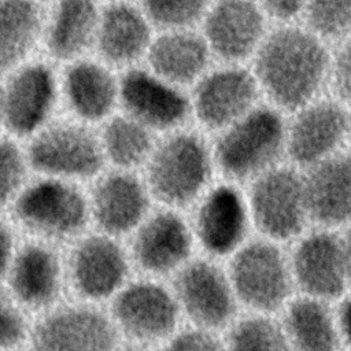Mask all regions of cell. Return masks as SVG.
Instances as JSON below:
<instances>
[{
    "instance_id": "obj_1",
    "label": "cell",
    "mask_w": 351,
    "mask_h": 351,
    "mask_svg": "<svg viewBox=\"0 0 351 351\" xmlns=\"http://www.w3.org/2000/svg\"><path fill=\"white\" fill-rule=\"evenodd\" d=\"M330 69L322 40L310 30L281 27L263 38L256 49L255 80L281 108L310 104Z\"/></svg>"
},
{
    "instance_id": "obj_2",
    "label": "cell",
    "mask_w": 351,
    "mask_h": 351,
    "mask_svg": "<svg viewBox=\"0 0 351 351\" xmlns=\"http://www.w3.org/2000/svg\"><path fill=\"white\" fill-rule=\"evenodd\" d=\"M14 219L29 240L55 247L69 245L85 233L89 206L73 185L58 181H38L14 199Z\"/></svg>"
},
{
    "instance_id": "obj_3",
    "label": "cell",
    "mask_w": 351,
    "mask_h": 351,
    "mask_svg": "<svg viewBox=\"0 0 351 351\" xmlns=\"http://www.w3.org/2000/svg\"><path fill=\"white\" fill-rule=\"evenodd\" d=\"M106 308L123 343L147 348L163 346L182 317L173 289L144 276L132 277Z\"/></svg>"
},
{
    "instance_id": "obj_4",
    "label": "cell",
    "mask_w": 351,
    "mask_h": 351,
    "mask_svg": "<svg viewBox=\"0 0 351 351\" xmlns=\"http://www.w3.org/2000/svg\"><path fill=\"white\" fill-rule=\"evenodd\" d=\"M122 343L106 306L67 296L33 317L25 351H117Z\"/></svg>"
},
{
    "instance_id": "obj_5",
    "label": "cell",
    "mask_w": 351,
    "mask_h": 351,
    "mask_svg": "<svg viewBox=\"0 0 351 351\" xmlns=\"http://www.w3.org/2000/svg\"><path fill=\"white\" fill-rule=\"evenodd\" d=\"M69 298L106 306L133 277L128 248L121 239L84 233L63 252Z\"/></svg>"
},
{
    "instance_id": "obj_6",
    "label": "cell",
    "mask_w": 351,
    "mask_h": 351,
    "mask_svg": "<svg viewBox=\"0 0 351 351\" xmlns=\"http://www.w3.org/2000/svg\"><path fill=\"white\" fill-rule=\"evenodd\" d=\"M239 304L250 313L271 314L285 307L295 288L289 256L269 239L245 241L226 269Z\"/></svg>"
},
{
    "instance_id": "obj_7",
    "label": "cell",
    "mask_w": 351,
    "mask_h": 351,
    "mask_svg": "<svg viewBox=\"0 0 351 351\" xmlns=\"http://www.w3.org/2000/svg\"><path fill=\"white\" fill-rule=\"evenodd\" d=\"M285 140L287 129L276 110L252 108L223 129L215 144V160L230 178H256L271 169L285 148Z\"/></svg>"
},
{
    "instance_id": "obj_8",
    "label": "cell",
    "mask_w": 351,
    "mask_h": 351,
    "mask_svg": "<svg viewBox=\"0 0 351 351\" xmlns=\"http://www.w3.org/2000/svg\"><path fill=\"white\" fill-rule=\"evenodd\" d=\"M211 174V158L204 141L181 132L162 141L148 158L147 189L170 207H184L204 191Z\"/></svg>"
},
{
    "instance_id": "obj_9",
    "label": "cell",
    "mask_w": 351,
    "mask_h": 351,
    "mask_svg": "<svg viewBox=\"0 0 351 351\" xmlns=\"http://www.w3.org/2000/svg\"><path fill=\"white\" fill-rule=\"evenodd\" d=\"M173 292L191 325L221 330L237 318L239 300L228 270L213 258H192L174 276Z\"/></svg>"
},
{
    "instance_id": "obj_10",
    "label": "cell",
    "mask_w": 351,
    "mask_h": 351,
    "mask_svg": "<svg viewBox=\"0 0 351 351\" xmlns=\"http://www.w3.org/2000/svg\"><path fill=\"white\" fill-rule=\"evenodd\" d=\"M1 285L32 318L47 311L69 296L63 252L47 243L21 241Z\"/></svg>"
},
{
    "instance_id": "obj_11",
    "label": "cell",
    "mask_w": 351,
    "mask_h": 351,
    "mask_svg": "<svg viewBox=\"0 0 351 351\" xmlns=\"http://www.w3.org/2000/svg\"><path fill=\"white\" fill-rule=\"evenodd\" d=\"M247 206L263 237L276 243L299 237L308 221L303 177L285 167H271L258 176Z\"/></svg>"
},
{
    "instance_id": "obj_12",
    "label": "cell",
    "mask_w": 351,
    "mask_h": 351,
    "mask_svg": "<svg viewBox=\"0 0 351 351\" xmlns=\"http://www.w3.org/2000/svg\"><path fill=\"white\" fill-rule=\"evenodd\" d=\"M192 228L173 210L148 214L130 234L126 247L133 270L162 280L174 276L192 259Z\"/></svg>"
},
{
    "instance_id": "obj_13",
    "label": "cell",
    "mask_w": 351,
    "mask_h": 351,
    "mask_svg": "<svg viewBox=\"0 0 351 351\" xmlns=\"http://www.w3.org/2000/svg\"><path fill=\"white\" fill-rule=\"evenodd\" d=\"M288 256L300 295L332 302L350 288L341 236L332 229L322 228L302 236Z\"/></svg>"
},
{
    "instance_id": "obj_14",
    "label": "cell",
    "mask_w": 351,
    "mask_h": 351,
    "mask_svg": "<svg viewBox=\"0 0 351 351\" xmlns=\"http://www.w3.org/2000/svg\"><path fill=\"white\" fill-rule=\"evenodd\" d=\"M248 206L230 185L208 191L195 215L192 233L208 258L232 256L245 241L250 223Z\"/></svg>"
},
{
    "instance_id": "obj_15",
    "label": "cell",
    "mask_w": 351,
    "mask_h": 351,
    "mask_svg": "<svg viewBox=\"0 0 351 351\" xmlns=\"http://www.w3.org/2000/svg\"><path fill=\"white\" fill-rule=\"evenodd\" d=\"M203 38L223 60L245 59L265 38L263 11L254 0H218L204 15Z\"/></svg>"
},
{
    "instance_id": "obj_16",
    "label": "cell",
    "mask_w": 351,
    "mask_h": 351,
    "mask_svg": "<svg viewBox=\"0 0 351 351\" xmlns=\"http://www.w3.org/2000/svg\"><path fill=\"white\" fill-rule=\"evenodd\" d=\"M258 82L240 67H225L200 78L193 95V111L208 129H226L254 108Z\"/></svg>"
},
{
    "instance_id": "obj_17",
    "label": "cell",
    "mask_w": 351,
    "mask_h": 351,
    "mask_svg": "<svg viewBox=\"0 0 351 351\" xmlns=\"http://www.w3.org/2000/svg\"><path fill=\"white\" fill-rule=\"evenodd\" d=\"M348 132L350 117L343 106L310 103L299 110L287 130L285 147L293 162L311 167L335 155Z\"/></svg>"
},
{
    "instance_id": "obj_18",
    "label": "cell",
    "mask_w": 351,
    "mask_h": 351,
    "mask_svg": "<svg viewBox=\"0 0 351 351\" xmlns=\"http://www.w3.org/2000/svg\"><path fill=\"white\" fill-rule=\"evenodd\" d=\"M29 160L47 174L84 178L100 169L101 148L86 129L59 125L47 129L32 143Z\"/></svg>"
},
{
    "instance_id": "obj_19",
    "label": "cell",
    "mask_w": 351,
    "mask_h": 351,
    "mask_svg": "<svg viewBox=\"0 0 351 351\" xmlns=\"http://www.w3.org/2000/svg\"><path fill=\"white\" fill-rule=\"evenodd\" d=\"M118 93L129 117L149 130L176 128L189 112V101L178 86L152 71L130 70L123 75Z\"/></svg>"
},
{
    "instance_id": "obj_20",
    "label": "cell",
    "mask_w": 351,
    "mask_h": 351,
    "mask_svg": "<svg viewBox=\"0 0 351 351\" xmlns=\"http://www.w3.org/2000/svg\"><path fill=\"white\" fill-rule=\"evenodd\" d=\"M89 206V219L96 230L117 239L130 236L149 214L148 189L134 176L115 173L95 188Z\"/></svg>"
},
{
    "instance_id": "obj_21",
    "label": "cell",
    "mask_w": 351,
    "mask_h": 351,
    "mask_svg": "<svg viewBox=\"0 0 351 351\" xmlns=\"http://www.w3.org/2000/svg\"><path fill=\"white\" fill-rule=\"evenodd\" d=\"M308 219L325 229L351 223V156L332 155L303 177Z\"/></svg>"
},
{
    "instance_id": "obj_22",
    "label": "cell",
    "mask_w": 351,
    "mask_h": 351,
    "mask_svg": "<svg viewBox=\"0 0 351 351\" xmlns=\"http://www.w3.org/2000/svg\"><path fill=\"white\" fill-rule=\"evenodd\" d=\"M55 99V81L44 64L18 71L3 89V121L16 134H30L49 115Z\"/></svg>"
},
{
    "instance_id": "obj_23",
    "label": "cell",
    "mask_w": 351,
    "mask_h": 351,
    "mask_svg": "<svg viewBox=\"0 0 351 351\" xmlns=\"http://www.w3.org/2000/svg\"><path fill=\"white\" fill-rule=\"evenodd\" d=\"M282 310L281 324L292 351H340L343 347L337 314L330 302L299 295Z\"/></svg>"
},
{
    "instance_id": "obj_24",
    "label": "cell",
    "mask_w": 351,
    "mask_h": 351,
    "mask_svg": "<svg viewBox=\"0 0 351 351\" xmlns=\"http://www.w3.org/2000/svg\"><path fill=\"white\" fill-rule=\"evenodd\" d=\"M208 58L210 49L204 38L188 30H169L148 48L151 71L176 86L200 78Z\"/></svg>"
},
{
    "instance_id": "obj_25",
    "label": "cell",
    "mask_w": 351,
    "mask_h": 351,
    "mask_svg": "<svg viewBox=\"0 0 351 351\" xmlns=\"http://www.w3.org/2000/svg\"><path fill=\"white\" fill-rule=\"evenodd\" d=\"M149 38L148 19L129 4H114L100 15L96 40L100 53L110 63H132L148 51Z\"/></svg>"
},
{
    "instance_id": "obj_26",
    "label": "cell",
    "mask_w": 351,
    "mask_h": 351,
    "mask_svg": "<svg viewBox=\"0 0 351 351\" xmlns=\"http://www.w3.org/2000/svg\"><path fill=\"white\" fill-rule=\"evenodd\" d=\"M100 15L95 0H60L48 32V48L59 59H73L96 38Z\"/></svg>"
},
{
    "instance_id": "obj_27",
    "label": "cell",
    "mask_w": 351,
    "mask_h": 351,
    "mask_svg": "<svg viewBox=\"0 0 351 351\" xmlns=\"http://www.w3.org/2000/svg\"><path fill=\"white\" fill-rule=\"evenodd\" d=\"M64 88L71 108L88 121L104 118L112 110L118 95L112 75L92 62L74 64L67 71Z\"/></svg>"
},
{
    "instance_id": "obj_28",
    "label": "cell",
    "mask_w": 351,
    "mask_h": 351,
    "mask_svg": "<svg viewBox=\"0 0 351 351\" xmlns=\"http://www.w3.org/2000/svg\"><path fill=\"white\" fill-rule=\"evenodd\" d=\"M41 18L32 0H0V69L18 63L33 47Z\"/></svg>"
},
{
    "instance_id": "obj_29",
    "label": "cell",
    "mask_w": 351,
    "mask_h": 351,
    "mask_svg": "<svg viewBox=\"0 0 351 351\" xmlns=\"http://www.w3.org/2000/svg\"><path fill=\"white\" fill-rule=\"evenodd\" d=\"M103 151L123 169L143 163L154 151L149 129L130 117L114 118L103 133Z\"/></svg>"
},
{
    "instance_id": "obj_30",
    "label": "cell",
    "mask_w": 351,
    "mask_h": 351,
    "mask_svg": "<svg viewBox=\"0 0 351 351\" xmlns=\"http://www.w3.org/2000/svg\"><path fill=\"white\" fill-rule=\"evenodd\" d=\"M225 343L228 351H292L281 321L261 313L236 318Z\"/></svg>"
},
{
    "instance_id": "obj_31",
    "label": "cell",
    "mask_w": 351,
    "mask_h": 351,
    "mask_svg": "<svg viewBox=\"0 0 351 351\" xmlns=\"http://www.w3.org/2000/svg\"><path fill=\"white\" fill-rule=\"evenodd\" d=\"M304 12L310 32L321 40L351 34V0H308Z\"/></svg>"
},
{
    "instance_id": "obj_32",
    "label": "cell",
    "mask_w": 351,
    "mask_h": 351,
    "mask_svg": "<svg viewBox=\"0 0 351 351\" xmlns=\"http://www.w3.org/2000/svg\"><path fill=\"white\" fill-rule=\"evenodd\" d=\"M144 15L169 30H186L207 12V0H144Z\"/></svg>"
},
{
    "instance_id": "obj_33",
    "label": "cell",
    "mask_w": 351,
    "mask_h": 351,
    "mask_svg": "<svg viewBox=\"0 0 351 351\" xmlns=\"http://www.w3.org/2000/svg\"><path fill=\"white\" fill-rule=\"evenodd\" d=\"M32 315L0 285V351L25 350Z\"/></svg>"
},
{
    "instance_id": "obj_34",
    "label": "cell",
    "mask_w": 351,
    "mask_h": 351,
    "mask_svg": "<svg viewBox=\"0 0 351 351\" xmlns=\"http://www.w3.org/2000/svg\"><path fill=\"white\" fill-rule=\"evenodd\" d=\"M25 165L19 149L7 140H0V207L19 193Z\"/></svg>"
},
{
    "instance_id": "obj_35",
    "label": "cell",
    "mask_w": 351,
    "mask_h": 351,
    "mask_svg": "<svg viewBox=\"0 0 351 351\" xmlns=\"http://www.w3.org/2000/svg\"><path fill=\"white\" fill-rule=\"evenodd\" d=\"M163 351H228L218 332L193 326L178 329L165 344Z\"/></svg>"
},
{
    "instance_id": "obj_36",
    "label": "cell",
    "mask_w": 351,
    "mask_h": 351,
    "mask_svg": "<svg viewBox=\"0 0 351 351\" xmlns=\"http://www.w3.org/2000/svg\"><path fill=\"white\" fill-rule=\"evenodd\" d=\"M329 71H332V81L337 96L344 104L351 107V41L336 53Z\"/></svg>"
},
{
    "instance_id": "obj_37",
    "label": "cell",
    "mask_w": 351,
    "mask_h": 351,
    "mask_svg": "<svg viewBox=\"0 0 351 351\" xmlns=\"http://www.w3.org/2000/svg\"><path fill=\"white\" fill-rule=\"evenodd\" d=\"M308 0H259L263 14L278 21H289L304 11Z\"/></svg>"
},
{
    "instance_id": "obj_38",
    "label": "cell",
    "mask_w": 351,
    "mask_h": 351,
    "mask_svg": "<svg viewBox=\"0 0 351 351\" xmlns=\"http://www.w3.org/2000/svg\"><path fill=\"white\" fill-rule=\"evenodd\" d=\"M21 241H18L14 228L0 219V285L3 284L11 261Z\"/></svg>"
},
{
    "instance_id": "obj_39",
    "label": "cell",
    "mask_w": 351,
    "mask_h": 351,
    "mask_svg": "<svg viewBox=\"0 0 351 351\" xmlns=\"http://www.w3.org/2000/svg\"><path fill=\"white\" fill-rule=\"evenodd\" d=\"M336 314L341 343L344 347L351 350V295L343 296L341 303L336 308Z\"/></svg>"
},
{
    "instance_id": "obj_40",
    "label": "cell",
    "mask_w": 351,
    "mask_h": 351,
    "mask_svg": "<svg viewBox=\"0 0 351 351\" xmlns=\"http://www.w3.org/2000/svg\"><path fill=\"white\" fill-rule=\"evenodd\" d=\"M341 243H343V251H344V258H346L348 282H350V288H351V223L348 225L346 233L341 236Z\"/></svg>"
},
{
    "instance_id": "obj_41",
    "label": "cell",
    "mask_w": 351,
    "mask_h": 351,
    "mask_svg": "<svg viewBox=\"0 0 351 351\" xmlns=\"http://www.w3.org/2000/svg\"><path fill=\"white\" fill-rule=\"evenodd\" d=\"M117 351H152V348L136 346V344H129V343H122L121 347Z\"/></svg>"
},
{
    "instance_id": "obj_42",
    "label": "cell",
    "mask_w": 351,
    "mask_h": 351,
    "mask_svg": "<svg viewBox=\"0 0 351 351\" xmlns=\"http://www.w3.org/2000/svg\"><path fill=\"white\" fill-rule=\"evenodd\" d=\"M0 121H3V88L0 86Z\"/></svg>"
},
{
    "instance_id": "obj_43",
    "label": "cell",
    "mask_w": 351,
    "mask_h": 351,
    "mask_svg": "<svg viewBox=\"0 0 351 351\" xmlns=\"http://www.w3.org/2000/svg\"><path fill=\"white\" fill-rule=\"evenodd\" d=\"M15 351H25V350H15Z\"/></svg>"
}]
</instances>
